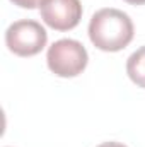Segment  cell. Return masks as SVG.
I'll list each match as a JSON object with an SVG mask.
<instances>
[{
    "label": "cell",
    "mask_w": 145,
    "mask_h": 147,
    "mask_svg": "<svg viewBox=\"0 0 145 147\" xmlns=\"http://www.w3.org/2000/svg\"><path fill=\"white\" fill-rule=\"evenodd\" d=\"M133 22L130 16L118 9H101L89 22V38L101 51H119L133 39Z\"/></svg>",
    "instance_id": "6da1fadb"
},
{
    "label": "cell",
    "mask_w": 145,
    "mask_h": 147,
    "mask_svg": "<svg viewBox=\"0 0 145 147\" xmlns=\"http://www.w3.org/2000/svg\"><path fill=\"white\" fill-rule=\"evenodd\" d=\"M48 69L58 77H77L87 67L89 55L82 43L77 39H58L46 53Z\"/></svg>",
    "instance_id": "7a4b0ae2"
},
{
    "label": "cell",
    "mask_w": 145,
    "mask_h": 147,
    "mask_svg": "<svg viewBox=\"0 0 145 147\" xmlns=\"http://www.w3.org/2000/svg\"><path fill=\"white\" fill-rule=\"evenodd\" d=\"M46 29L33 19L15 21L5 31V45L17 57H34L46 46Z\"/></svg>",
    "instance_id": "3957f363"
},
{
    "label": "cell",
    "mask_w": 145,
    "mask_h": 147,
    "mask_svg": "<svg viewBox=\"0 0 145 147\" xmlns=\"http://www.w3.org/2000/svg\"><path fill=\"white\" fill-rule=\"evenodd\" d=\"M41 19L55 31H70L82 19L80 0H44L39 7Z\"/></svg>",
    "instance_id": "277c9868"
},
{
    "label": "cell",
    "mask_w": 145,
    "mask_h": 147,
    "mask_svg": "<svg viewBox=\"0 0 145 147\" xmlns=\"http://www.w3.org/2000/svg\"><path fill=\"white\" fill-rule=\"evenodd\" d=\"M126 74L133 84L145 89V46L133 51L126 60Z\"/></svg>",
    "instance_id": "5b68a950"
},
{
    "label": "cell",
    "mask_w": 145,
    "mask_h": 147,
    "mask_svg": "<svg viewBox=\"0 0 145 147\" xmlns=\"http://www.w3.org/2000/svg\"><path fill=\"white\" fill-rule=\"evenodd\" d=\"M14 5H19L22 9H36V7H41V3L44 0H10Z\"/></svg>",
    "instance_id": "8992f818"
},
{
    "label": "cell",
    "mask_w": 145,
    "mask_h": 147,
    "mask_svg": "<svg viewBox=\"0 0 145 147\" xmlns=\"http://www.w3.org/2000/svg\"><path fill=\"white\" fill-rule=\"evenodd\" d=\"M97 147H126V146H123L119 142H104V144H101V146H97Z\"/></svg>",
    "instance_id": "52a82bcc"
},
{
    "label": "cell",
    "mask_w": 145,
    "mask_h": 147,
    "mask_svg": "<svg viewBox=\"0 0 145 147\" xmlns=\"http://www.w3.org/2000/svg\"><path fill=\"white\" fill-rule=\"evenodd\" d=\"M125 2H128L132 5H144L145 3V0H125Z\"/></svg>",
    "instance_id": "ba28073f"
}]
</instances>
